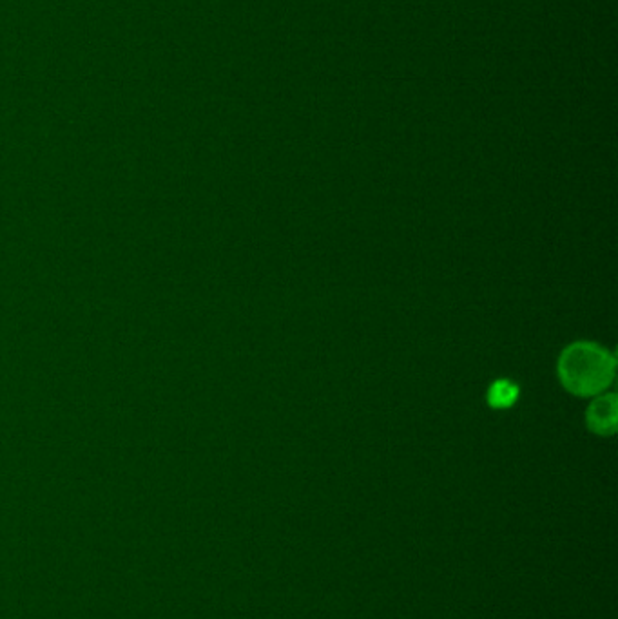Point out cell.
Segmentation results:
<instances>
[{
	"label": "cell",
	"instance_id": "cell-1",
	"mask_svg": "<svg viewBox=\"0 0 618 619\" xmlns=\"http://www.w3.org/2000/svg\"><path fill=\"white\" fill-rule=\"evenodd\" d=\"M615 357L599 344L573 343L559 357V379L577 397H597L615 377Z\"/></svg>",
	"mask_w": 618,
	"mask_h": 619
},
{
	"label": "cell",
	"instance_id": "cell-2",
	"mask_svg": "<svg viewBox=\"0 0 618 619\" xmlns=\"http://www.w3.org/2000/svg\"><path fill=\"white\" fill-rule=\"evenodd\" d=\"M586 424L597 435H613L617 431V397L597 395L586 411Z\"/></svg>",
	"mask_w": 618,
	"mask_h": 619
},
{
	"label": "cell",
	"instance_id": "cell-3",
	"mask_svg": "<svg viewBox=\"0 0 618 619\" xmlns=\"http://www.w3.org/2000/svg\"><path fill=\"white\" fill-rule=\"evenodd\" d=\"M517 399H519V386L508 379L493 382L488 390V402L495 410H506Z\"/></svg>",
	"mask_w": 618,
	"mask_h": 619
}]
</instances>
